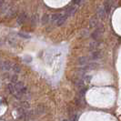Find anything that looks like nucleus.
<instances>
[{
	"mask_svg": "<svg viewBox=\"0 0 121 121\" xmlns=\"http://www.w3.org/2000/svg\"><path fill=\"white\" fill-rule=\"evenodd\" d=\"M63 121H69V120H67V119H65V120H63Z\"/></svg>",
	"mask_w": 121,
	"mask_h": 121,
	"instance_id": "nucleus-14",
	"label": "nucleus"
},
{
	"mask_svg": "<svg viewBox=\"0 0 121 121\" xmlns=\"http://www.w3.org/2000/svg\"><path fill=\"white\" fill-rule=\"evenodd\" d=\"M7 87H8L9 92L12 94L14 97H16L17 98H18V99H20V98L22 97L21 96H20V94L17 92V88H16V86H15V84H14V83H10V84H8Z\"/></svg>",
	"mask_w": 121,
	"mask_h": 121,
	"instance_id": "nucleus-2",
	"label": "nucleus"
},
{
	"mask_svg": "<svg viewBox=\"0 0 121 121\" xmlns=\"http://www.w3.org/2000/svg\"><path fill=\"white\" fill-rule=\"evenodd\" d=\"M67 14H65V15H63L61 18L58 20V22L56 23V26H63V25L65 24V22H66V20H67Z\"/></svg>",
	"mask_w": 121,
	"mask_h": 121,
	"instance_id": "nucleus-4",
	"label": "nucleus"
},
{
	"mask_svg": "<svg viewBox=\"0 0 121 121\" xmlns=\"http://www.w3.org/2000/svg\"><path fill=\"white\" fill-rule=\"evenodd\" d=\"M87 62H88V58L86 57V56H82V57H79L78 58L79 65H86Z\"/></svg>",
	"mask_w": 121,
	"mask_h": 121,
	"instance_id": "nucleus-8",
	"label": "nucleus"
},
{
	"mask_svg": "<svg viewBox=\"0 0 121 121\" xmlns=\"http://www.w3.org/2000/svg\"><path fill=\"white\" fill-rule=\"evenodd\" d=\"M18 36H21V37H23V38H29V37H30L29 35L25 34V33H19V34H18Z\"/></svg>",
	"mask_w": 121,
	"mask_h": 121,
	"instance_id": "nucleus-11",
	"label": "nucleus"
},
{
	"mask_svg": "<svg viewBox=\"0 0 121 121\" xmlns=\"http://www.w3.org/2000/svg\"><path fill=\"white\" fill-rule=\"evenodd\" d=\"M108 1H110V0H108Z\"/></svg>",
	"mask_w": 121,
	"mask_h": 121,
	"instance_id": "nucleus-15",
	"label": "nucleus"
},
{
	"mask_svg": "<svg viewBox=\"0 0 121 121\" xmlns=\"http://www.w3.org/2000/svg\"><path fill=\"white\" fill-rule=\"evenodd\" d=\"M61 17H62L61 14H55V15L52 16V17H51V21H52L54 24L56 25V23L58 22V20L61 18Z\"/></svg>",
	"mask_w": 121,
	"mask_h": 121,
	"instance_id": "nucleus-5",
	"label": "nucleus"
},
{
	"mask_svg": "<svg viewBox=\"0 0 121 121\" xmlns=\"http://www.w3.org/2000/svg\"><path fill=\"white\" fill-rule=\"evenodd\" d=\"M1 70L2 71H13L14 73H19L20 68L17 65L13 64L9 61H3L1 63Z\"/></svg>",
	"mask_w": 121,
	"mask_h": 121,
	"instance_id": "nucleus-1",
	"label": "nucleus"
},
{
	"mask_svg": "<svg viewBox=\"0 0 121 121\" xmlns=\"http://www.w3.org/2000/svg\"><path fill=\"white\" fill-rule=\"evenodd\" d=\"M90 26H97V18L96 17H92L91 18V20H90Z\"/></svg>",
	"mask_w": 121,
	"mask_h": 121,
	"instance_id": "nucleus-9",
	"label": "nucleus"
},
{
	"mask_svg": "<svg viewBox=\"0 0 121 121\" xmlns=\"http://www.w3.org/2000/svg\"><path fill=\"white\" fill-rule=\"evenodd\" d=\"M26 18H27L26 14V13H21L17 17V23L19 25L24 24L25 22H26Z\"/></svg>",
	"mask_w": 121,
	"mask_h": 121,
	"instance_id": "nucleus-3",
	"label": "nucleus"
},
{
	"mask_svg": "<svg viewBox=\"0 0 121 121\" xmlns=\"http://www.w3.org/2000/svg\"><path fill=\"white\" fill-rule=\"evenodd\" d=\"M83 0H74V2H75V4H77V5H79V4H81V2H82Z\"/></svg>",
	"mask_w": 121,
	"mask_h": 121,
	"instance_id": "nucleus-13",
	"label": "nucleus"
},
{
	"mask_svg": "<svg viewBox=\"0 0 121 121\" xmlns=\"http://www.w3.org/2000/svg\"><path fill=\"white\" fill-rule=\"evenodd\" d=\"M99 57H100V54H99L98 52H94V53L92 54V56H91L92 59H97V58H99Z\"/></svg>",
	"mask_w": 121,
	"mask_h": 121,
	"instance_id": "nucleus-10",
	"label": "nucleus"
},
{
	"mask_svg": "<svg viewBox=\"0 0 121 121\" xmlns=\"http://www.w3.org/2000/svg\"><path fill=\"white\" fill-rule=\"evenodd\" d=\"M97 14H98V17L101 18H104L105 17H106V15H107V13H106V11H105V9H104L103 7H101V8L98 9Z\"/></svg>",
	"mask_w": 121,
	"mask_h": 121,
	"instance_id": "nucleus-6",
	"label": "nucleus"
},
{
	"mask_svg": "<svg viewBox=\"0 0 121 121\" xmlns=\"http://www.w3.org/2000/svg\"><path fill=\"white\" fill-rule=\"evenodd\" d=\"M75 12H76V8L75 7H69L67 10L66 14L67 15V17H72V16H74Z\"/></svg>",
	"mask_w": 121,
	"mask_h": 121,
	"instance_id": "nucleus-7",
	"label": "nucleus"
},
{
	"mask_svg": "<svg viewBox=\"0 0 121 121\" xmlns=\"http://www.w3.org/2000/svg\"><path fill=\"white\" fill-rule=\"evenodd\" d=\"M48 20V15H46V16H44V17H43L42 23H43V24H47Z\"/></svg>",
	"mask_w": 121,
	"mask_h": 121,
	"instance_id": "nucleus-12",
	"label": "nucleus"
}]
</instances>
